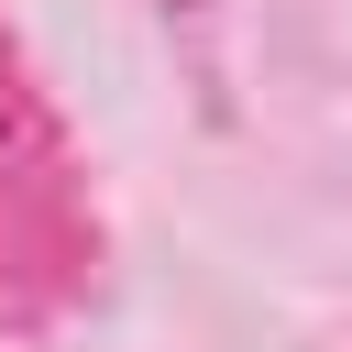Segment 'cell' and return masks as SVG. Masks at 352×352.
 I'll use <instances>...</instances> for the list:
<instances>
[{
    "label": "cell",
    "instance_id": "2",
    "mask_svg": "<svg viewBox=\"0 0 352 352\" xmlns=\"http://www.w3.org/2000/svg\"><path fill=\"white\" fill-rule=\"evenodd\" d=\"M165 11H198V0H165Z\"/></svg>",
    "mask_w": 352,
    "mask_h": 352
},
{
    "label": "cell",
    "instance_id": "1",
    "mask_svg": "<svg viewBox=\"0 0 352 352\" xmlns=\"http://www.w3.org/2000/svg\"><path fill=\"white\" fill-rule=\"evenodd\" d=\"M77 264H88V220H77V187H66L55 110L33 99V77L0 33V297L44 308Z\"/></svg>",
    "mask_w": 352,
    "mask_h": 352
}]
</instances>
